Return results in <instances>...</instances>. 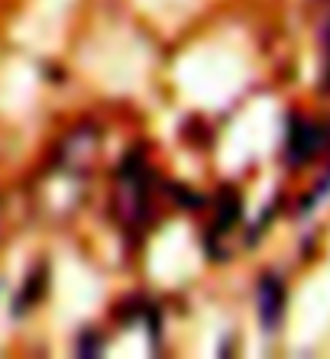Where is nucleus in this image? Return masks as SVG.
<instances>
[{"label": "nucleus", "mask_w": 330, "mask_h": 359, "mask_svg": "<svg viewBox=\"0 0 330 359\" xmlns=\"http://www.w3.org/2000/svg\"><path fill=\"white\" fill-rule=\"evenodd\" d=\"M324 146V130L305 120H291V133H289V162H308L314 152Z\"/></svg>", "instance_id": "obj_1"}, {"label": "nucleus", "mask_w": 330, "mask_h": 359, "mask_svg": "<svg viewBox=\"0 0 330 359\" xmlns=\"http://www.w3.org/2000/svg\"><path fill=\"white\" fill-rule=\"evenodd\" d=\"M282 308H285V292H282V282L279 278H263V285H259V314H263L265 327L272 330L275 324H279L282 318Z\"/></svg>", "instance_id": "obj_2"}]
</instances>
